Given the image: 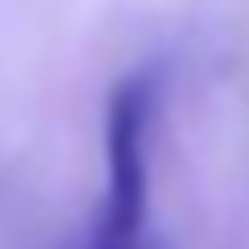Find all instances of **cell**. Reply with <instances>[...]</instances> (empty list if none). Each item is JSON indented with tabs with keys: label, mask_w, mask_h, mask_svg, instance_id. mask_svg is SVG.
<instances>
[{
	"label": "cell",
	"mask_w": 249,
	"mask_h": 249,
	"mask_svg": "<svg viewBox=\"0 0 249 249\" xmlns=\"http://www.w3.org/2000/svg\"><path fill=\"white\" fill-rule=\"evenodd\" d=\"M152 76H124L108 98V184L81 249H146V130H152Z\"/></svg>",
	"instance_id": "cell-1"
}]
</instances>
